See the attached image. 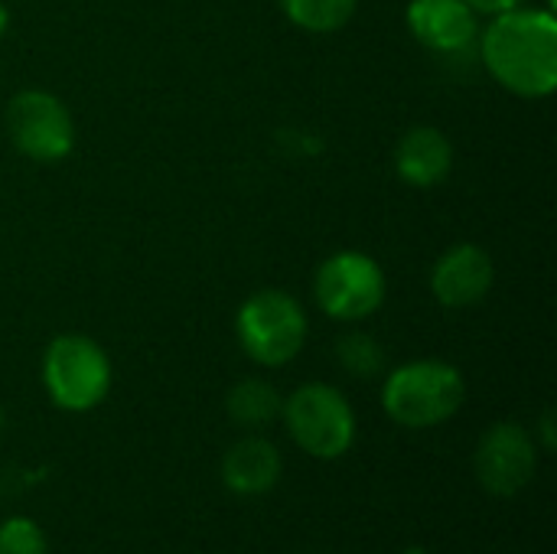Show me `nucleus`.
Here are the masks:
<instances>
[{"label":"nucleus","mask_w":557,"mask_h":554,"mask_svg":"<svg viewBox=\"0 0 557 554\" xmlns=\"http://www.w3.org/2000/svg\"><path fill=\"white\" fill-rule=\"evenodd\" d=\"M39 379L59 411H95L114 385V366L104 346L85 333H59L42 349Z\"/></svg>","instance_id":"4"},{"label":"nucleus","mask_w":557,"mask_h":554,"mask_svg":"<svg viewBox=\"0 0 557 554\" xmlns=\"http://www.w3.org/2000/svg\"><path fill=\"white\" fill-rule=\"evenodd\" d=\"M0 554H49L46 532L29 516H10L0 522Z\"/></svg>","instance_id":"16"},{"label":"nucleus","mask_w":557,"mask_h":554,"mask_svg":"<svg viewBox=\"0 0 557 554\" xmlns=\"http://www.w3.org/2000/svg\"><path fill=\"white\" fill-rule=\"evenodd\" d=\"M310 336V320L304 304L281 287H261L242 300L235 313L238 349L261 369L290 366Z\"/></svg>","instance_id":"3"},{"label":"nucleus","mask_w":557,"mask_h":554,"mask_svg":"<svg viewBox=\"0 0 557 554\" xmlns=\"http://www.w3.org/2000/svg\"><path fill=\"white\" fill-rule=\"evenodd\" d=\"M388 278L382 264L356 248L333 251L313 274V300L336 323H362L382 310Z\"/></svg>","instance_id":"6"},{"label":"nucleus","mask_w":557,"mask_h":554,"mask_svg":"<svg viewBox=\"0 0 557 554\" xmlns=\"http://www.w3.org/2000/svg\"><path fill=\"white\" fill-rule=\"evenodd\" d=\"M467 402V379L454 362L411 359L385 372L382 411L405 431H431L460 415Z\"/></svg>","instance_id":"2"},{"label":"nucleus","mask_w":557,"mask_h":554,"mask_svg":"<svg viewBox=\"0 0 557 554\" xmlns=\"http://www.w3.org/2000/svg\"><path fill=\"white\" fill-rule=\"evenodd\" d=\"M405 23L434 56H467L480 39V16L463 0H411Z\"/></svg>","instance_id":"10"},{"label":"nucleus","mask_w":557,"mask_h":554,"mask_svg":"<svg viewBox=\"0 0 557 554\" xmlns=\"http://www.w3.org/2000/svg\"><path fill=\"white\" fill-rule=\"evenodd\" d=\"M281 421L287 438L313 460H339L352 451L359 434V418L343 389L330 382L297 385L284 405Z\"/></svg>","instance_id":"5"},{"label":"nucleus","mask_w":557,"mask_h":554,"mask_svg":"<svg viewBox=\"0 0 557 554\" xmlns=\"http://www.w3.org/2000/svg\"><path fill=\"white\" fill-rule=\"evenodd\" d=\"M496 284V261L473 242L450 245L434 264L428 287L444 310H470L490 297Z\"/></svg>","instance_id":"9"},{"label":"nucleus","mask_w":557,"mask_h":554,"mask_svg":"<svg viewBox=\"0 0 557 554\" xmlns=\"http://www.w3.org/2000/svg\"><path fill=\"white\" fill-rule=\"evenodd\" d=\"M535 444H539V451L542 454H555L557 451V424H555V411L552 408H545L542 411V418H539V424H535Z\"/></svg>","instance_id":"17"},{"label":"nucleus","mask_w":557,"mask_h":554,"mask_svg":"<svg viewBox=\"0 0 557 554\" xmlns=\"http://www.w3.org/2000/svg\"><path fill=\"white\" fill-rule=\"evenodd\" d=\"M476 52L496 85L542 101L557 88V16L548 7H516L480 26Z\"/></svg>","instance_id":"1"},{"label":"nucleus","mask_w":557,"mask_h":554,"mask_svg":"<svg viewBox=\"0 0 557 554\" xmlns=\"http://www.w3.org/2000/svg\"><path fill=\"white\" fill-rule=\"evenodd\" d=\"M542 7H548V10H555L557 0H542Z\"/></svg>","instance_id":"21"},{"label":"nucleus","mask_w":557,"mask_h":554,"mask_svg":"<svg viewBox=\"0 0 557 554\" xmlns=\"http://www.w3.org/2000/svg\"><path fill=\"white\" fill-rule=\"evenodd\" d=\"M281 392L268 379H242L228 389L225 395V415L232 418L235 428L242 431H264L274 421H281Z\"/></svg>","instance_id":"13"},{"label":"nucleus","mask_w":557,"mask_h":554,"mask_svg":"<svg viewBox=\"0 0 557 554\" xmlns=\"http://www.w3.org/2000/svg\"><path fill=\"white\" fill-rule=\"evenodd\" d=\"M405 554H428V549H408Z\"/></svg>","instance_id":"22"},{"label":"nucleus","mask_w":557,"mask_h":554,"mask_svg":"<svg viewBox=\"0 0 557 554\" xmlns=\"http://www.w3.org/2000/svg\"><path fill=\"white\" fill-rule=\"evenodd\" d=\"M476 16H499V13H509L516 7H525V0H463Z\"/></svg>","instance_id":"18"},{"label":"nucleus","mask_w":557,"mask_h":554,"mask_svg":"<svg viewBox=\"0 0 557 554\" xmlns=\"http://www.w3.org/2000/svg\"><path fill=\"white\" fill-rule=\"evenodd\" d=\"M392 163L411 189H434L454 173V144L441 127L414 124L398 137Z\"/></svg>","instance_id":"12"},{"label":"nucleus","mask_w":557,"mask_h":554,"mask_svg":"<svg viewBox=\"0 0 557 554\" xmlns=\"http://www.w3.org/2000/svg\"><path fill=\"white\" fill-rule=\"evenodd\" d=\"M281 473H284V457H281L277 444L261 434L238 438L222 454V464H219L222 487L242 500L268 496L281 483Z\"/></svg>","instance_id":"11"},{"label":"nucleus","mask_w":557,"mask_h":554,"mask_svg":"<svg viewBox=\"0 0 557 554\" xmlns=\"http://www.w3.org/2000/svg\"><path fill=\"white\" fill-rule=\"evenodd\" d=\"M7 29H10V10H7V3L0 0V39L7 36Z\"/></svg>","instance_id":"19"},{"label":"nucleus","mask_w":557,"mask_h":554,"mask_svg":"<svg viewBox=\"0 0 557 554\" xmlns=\"http://www.w3.org/2000/svg\"><path fill=\"white\" fill-rule=\"evenodd\" d=\"M290 26L310 36H333L349 26L359 0H277Z\"/></svg>","instance_id":"14"},{"label":"nucleus","mask_w":557,"mask_h":554,"mask_svg":"<svg viewBox=\"0 0 557 554\" xmlns=\"http://www.w3.org/2000/svg\"><path fill=\"white\" fill-rule=\"evenodd\" d=\"M336 362L352 379H379L388 369V356L372 333L349 330L336 340Z\"/></svg>","instance_id":"15"},{"label":"nucleus","mask_w":557,"mask_h":554,"mask_svg":"<svg viewBox=\"0 0 557 554\" xmlns=\"http://www.w3.org/2000/svg\"><path fill=\"white\" fill-rule=\"evenodd\" d=\"M3 428H7V411H3V405H0V434H3Z\"/></svg>","instance_id":"20"},{"label":"nucleus","mask_w":557,"mask_h":554,"mask_svg":"<svg viewBox=\"0 0 557 554\" xmlns=\"http://www.w3.org/2000/svg\"><path fill=\"white\" fill-rule=\"evenodd\" d=\"M7 137L33 163H62L75 150V118L69 104L42 88H23L7 101L3 111Z\"/></svg>","instance_id":"7"},{"label":"nucleus","mask_w":557,"mask_h":554,"mask_svg":"<svg viewBox=\"0 0 557 554\" xmlns=\"http://www.w3.org/2000/svg\"><path fill=\"white\" fill-rule=\"evenodd\" d=\"M542 451L535 444V434L519 421H496L486 428V434L476 444L473 454V473L483 493L496 500H512L522 490L532 487L539 477Z\"/></svg>","instance_id":"8"}]
</instances>
